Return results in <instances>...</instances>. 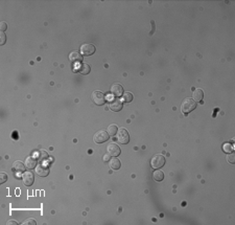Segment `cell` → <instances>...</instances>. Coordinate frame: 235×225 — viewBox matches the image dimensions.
Segmentation results:
<instances>
[{
  "instance_id": "6da1fadb",
  "label": "cell",
  "mask_w": 235,
  "mask_h": 225,
  "mask_svg": "<svg viewBox=\"0 0 235 225\" xmlns=\"http://www.w3.org/2000/svg\"><path fill=\"white\" fill-rule=\"evenodd\" d=\"M196 107V102L194 101L193 98H185L184 101L182 102V105H181V110H182V113L188 114L191 111H193Z\"/></svg>"
},
{
  "instance_id": "7a4b0ae2",
  "label": "cell",
  "mask_w": 235,
  "mask_h": 225,
  "mask_svg": "<svg viewBox=\"0 0 235 225\" xmlns=\"http://www.w3.org/2000/svg\"><path fill=\"white\" fill-rule=\"evenodd\" d=\"M164 164H165V158L162 155H160V154L155 155L150 160V166H152L153 169H156V170L162 168Z\"/></svg>"
},
{
  "instance_id": "3957f363",
  "label": "cell",
  "mask_w": 235,
  "mask_h": 225,
  "mask_svg": "<svg viewBox=\"0 0 235 225\" xmlns=\"http://www.w3.org/2000/svg\"><path fill=\"white\" fill-rule=\"evenodd\" d=\"M109 134H108L107 131L104 130H98L93 136V140L96 142V144H104L106 142L108 139H109Z\"/></svg>"
},
{
  "instance_id": "277c9868",
  "label": "cell",
  "mask_w": 235,
  "mask_h": 225,
  "mask_svg": "<svg viewBox=\"0 0 235 225\" xmlns=\"http://www.w3.org/2000/svg\"><path fill=\"white\" fill-rule=\"evenodd\" d=\"M91 97H92V101L94 102L95 105L101 106L106 103V96H104V94L100 91H94L93 93H92Z\"/></svg>"
},
{
  "instance_id": "5b68a950",
  "label": "cell",
  "mask_w": 235,
  "mask_h": 225,
  "mask_svg": "<svg viewBox=\"0 0 235 225\" xmlns=\"http://www.w3.org/2000/svg\"><path fill=\"white\" fill-rule=\"evenodd\" d=\"M117 139H118V141H119L120 144H126L128 141H130V135H128V132L126 131L124 128L118 129Z\"/></svg>"
},
{
  "instance_id": "8992f818",
  "label": "cell",
  "mask_w": 235,
  "mask_h": 225,
  "mask_svg": "<svg viewBox=\"0 0 235 225\" xmlns=\"http://www.w3.org/2000/svg\"><path fill=\"white\" fill-rule=\"evenodd\" d=\"M109 107H110V109H111L112 111H114V112H119L120 110L122 109L123 105H122V102L120 101L119 98L114 97V98H111V100H109Z\"/></svg>"
},
{
  "instance_id": "52a82bcc",
  "label": "cell",
  "mask_w": 235,
  "mask_h": 225,
  "mask_svg": "<svg viewBox=\"0 0 235 225\" xmlns=\"http://www.w3.org/2000/svg\"><path fill=\"white\" fill-rule=\"evenodd\" d=\"M22 180H23L24 185L31 186V185H33L34 181H35V175H34L33 172H23Z\"/></svg>"
},
{
  "instance_id": "ba28073f",
  "label": "cell",
  "mask_w": 235,
  "mask_h": 225,
  "mask_svg": "<svg viewBox=\"0 0 235 225\" xmlns=\"http://www.w3.org/2000/svg\"><path fill=\"white\" fill-rule=\"evenodd\" d=\"M81 53L83 56H91L95 53V46L93 44H84L81 47Z\"/></svg>"
},
{
  "instance_id": "9c48e42d",
  "label": "cell",
  "mask_w": 235,
  "mask_h": 225,
  "mask_svg": "<svg viewBox=\"0 0 235 225\" xmlns=\"http://www.w3.org/2000/svg\"><path fill=\"white\" fill-rule=\"evenodd\" d=\"M111 93L114 97L119 98L120 96L123 95V88H122V86L120 84H114V85H112Z\"/></svg>"
},
{
  "instance_id": "30bf717a",
  "label": "cell",
  "mask_w": 235,
  "mask_h": 225,
  "mask_svg": "<svg viewBox=\"0 0 235 225\" xmlns=\"http://www.w3.org/2000/svg\"><path fill=\"white\" fill-rule=\"evenodd\" d=\"M36 173H37L39 176H41V177H46V176L49 174V169H48L47 166L41 163V164H39V166H36Z\"/></svg>"
},
{
  "instance_id": "8fae6325",
  "label": "cell",
  "mask_w": 235,
  "mask_h": 225,
  "mask_svg": "<svg viewBox=\"0 0 235 225\" xmlns=\"http://www.w3.org/2000/svg\"><path fill=\"white\" fill-rule=\"evenodd\" d=\"M107 150H108V153H109L111 156H114V157L120 155V152H121L120 148L116 144H109V146H108V148H107Z\"/></svg>"
},
{
  "instance_id": "7c38bea8",
  "label": "cell",
  "mask_w": 235,
  "mask_h": 225,
  "mask_svg": "<svg viewBox=\"0 0 235 225\" xmlns=\"http://www.w3.org/2000/svg\"><path fill=\"white\" fill-rule=\"evenodd\" d=\"M69 60L72 63H78V62L83 61V56L80 55L77 51H72L69 56Z\"/></svg>"
},
{
  "instance_id": "4fadbf2b",
  "label": "cell",
  "mask_w": 235,
  "mask_h": 225,
  "mask_svg": "<svg viewBox=\"0 0 235 225\" xmlns=\"http://www.w3.org/2000/svg\"><path fill=\"white\" fill-rule=\"evenodd\" d=\"M25 166L29 170H33V169H35L37 166V159L35 157H31H31H27L25 161Z\"/></svg>"
},
{
  "instance_id": "5bb4252c",
  "label": "cell",
  "mask_w": 235,
  "mask_h": 225,
  "mask_svg": "<svg viewBox=\"0 0 235 225\" xmlns=\"http://www.w3.org/2000/svg\"><path fill=\"white\" fill-rule=\"evenodd\" d=\"M204 97V91L200 88H196L193 91V100L196 102H202Z\"/></svg>"
},
{
  "instance_id": "9a60e30c",
  "label": "cell",
  "mask_w": 235,
  "mask_h": 225,
  "mask_svg": "<svg viewBox=\"0 0 235 225\" xmlns=\"http://www.w3.org/2000/svg\"><path fill=\"white\" fill-rule=\"evenodd\" d=\"M153 178H154L155 181L157 182H161L164 179V173L160 170H156L153 174Z\"/></svg>"
},
{
  "instance_id": "2e32d148",
  "label": "cell",
  "mask_w": 235,
  "mask_h": 225,
  "mask_svg": "<svg viewBox=\"0 0 235 225\" xmlns=\"http://www.w3.org/2000/svg\"><path fill=\"white\" fill-rule=\"evenodd\" d=\"M90 70H91V68H90L89 64L87 63H82L80 65V67H78V71L81 72L82 74H88L90 72Z\"/></svg>"
},
{
  "instance_id": "e0dca14e",
  "label": "cell",
  "mask_w": 235,
  "mask_h": 225,
  "mask_svg": "<svg viewBox=\"0 0 235 225\" xmlns=\"http://www.w3.org/2000/svg\"><path fill=\"white\" fill-rule=\"evenodd\" d=\"M110 166H111L113 170H118V169H120V166H121V162H120V160L118 159V158L114 157L113 159L110 160Z\"/></svg>"
},
{
  "instance_id": "ac0fdd59",
  "label": "cell",
  "mask_w": 235,
  "mask_h": 225,
  "mask_svg": "<svg viewBox=\"0 0 235 225\" xmlns=\"http://www.w3.org/2000/svg\"><path fill=\"white\" fill-rule=\"evenodd\" d=\"M25 168L26 166L23 163V162L21 161H15V163H14V170H16L17 172H25Z\"/></svg>"
},
{
  "instance_id": "d6986e66",
  "label": "cell",
  "mask_w": 235,
  "mask_h": 225,
  "mask_svg": "<svg viewBox=\"0 0 235 225\" xmlns=\"http://www.w3.org/2000/svg\"><path fill=\"white\" fill-rule=\"evenodd\" d=\"M118 132V127L116 126V125H110L109 127H108V134L111 136L115 135V134H117Z\"/></svg>"
},
{
  "instance_id": "ffe728a7",
  "label": "cell",
  "mask_w": 235,
  "mask_h": 225,
  "mask_svg": "<svg viewBox=\"0 0 235 225\" xmlns=\"http://www.w3.org/2000/svg\"><path fill=\"white\" fill-rule=\"evenodd\" d=\"M122 100H123V102H126V103H131V102L133 101V94L131 93V92H126V93H123V95H122Z\"/></svg>"
},
{
  "instance_id": "44dd1931",
  "label": "cell",
  "mask_w": 235,
  "mask_h": 225,
  "mask_svg": "<svg viewBox=\"0 0 235 225\" xmlns=\"http://www.w3.org/2000/svg\"><path fill=\"white\" fill-rule=\"evenodd\" d=\"M233 146L231 144H229V142H226V144H224V146H223V150H224L225 153H232L233 152Z\"/></svg>"
},
{
  "instance_id": "7402d4cb",
  "label": "cell",
  "mask_w": 235,
  "mask_h": 225,
  "mask_svg": "<svg viewBox=\"0 0 235 225\" xmlns=\"http://www.w3.org/2000/svg\"><path fill=\"white\" fill-rule=\"evenodd\" d=\"M38 158H39V160L40 161H43V160H45V159H47L48 158V155H47V153H46L45 151H39L38 152Z\"/></svg>"
},
{
  "instance_id": "603a6c76",
  "label": "cell",
  "mask_w": 235,
  "mask_h": 225,
  "mask_svg": "<svg viewBox=\"0 0 235 225\" xmlns=\"http://www.w3.org/2000/svg\"><path fill=\"white\" fill-rule=\"evenodd\" d=\"M5 42H7V36L3 32H1L0 33V44L3 45V44H5Z\"/></svg>"
},
{
  "instance_id": "cb8c5ba5",
  "label": "cell",
  "mask_w": 235,
  "mask_h": 225,
  "mask_svg": "<svg viewBox=\"0 0 235 225\" xmlns=\"http://www.w3.org/2000/svg\"><path fill=\"white\" fill-rule=\"evenodd\" d=\"M227 161H228L229 163H231V164H234L235 155H233V154H231V153H230V155H227Z\"/></svg>"
},
{
  "instance_id": "d4e9b609",
  "label": "cell",
  "mask_w": 235,
  "mask_h": 225,
  "mask_svg": "<svg viewBox=\"0 0 235 225\" xmlns=\"http://www.w3.org/2000/svg\"><path fill=\"white\" fill-rule=\"evenodd\" d=\"M7 175L5 173H1V175H0V183H4V182H7Z\"/></svg>"
},
{
  "instance_id": "484cf974",
  "label": "cell",
  "mask_w": 235,
  "mask_h": 225,
  "mask_svg": "<svg viewBox=\"0 0 235 225\" xmlns=\"http://www.w3.org/2000/svg\"><path fill=\"white\" fill-rule=\"evenodd\" d=\"M23 224H24V225H27V224L36 225V224H37V222H36L35 219H27V220H26V221H24Z\"/></svg>"
},
{
  "instance_id": "4316f807",
  "label": "cell",
  "mask_w": 235,
  "mask_h": 225,
  "mask_svg": "<svg viewBox=\"0 0 235 225\" xmlns=\"http://www.w3.org/2000/svg\"><path fill=\"white\" fill-rule=\"evenodd\" d=\"M7 29V22L2 21V22H1V23H0V29H1V32H4Z\"/></svg>"
},
{
  "instance_id": "83f0119b",
  "label": "cell",
  "mask_w": 235,
  "mask_h": 225,
  "mask_svg": "<svg viewBox=\"0 0 235 225\" xmlns=\"http://www.w3.org/2000/svg\"><path fill=\"white\" fill-rule=\"evenodd\" d=\"M12 137H13V139H14V140L19 139V134H18V132H17V131H14V132H13V135H12Z\"/></svg>"
},
{
  "instance_id": "f1b7e54d",
  "label": "cell",
  "mask_w": 235,
  "mask_h": 225,
  "mask_svg": "<svg viewBox=\"0 0 235 225\" xmlns=\"http://www.w3.org/2000/svg\"><path fill=\"white\" fill-rule=\"evenodd\" d=\"M110 156H111V155H110L109 153H108V154H106V155L104 156V162H108V161H110Z\"/></svg>"
},
{
  "instance_id": "f546056e",
  "label": "cell",
  "mask_w": 235,
  "mask_h": 225,
  "mask_svg": "<svg viewBox=\"0 0 235 225\" xmlns=\"http://www.w3.org/2000/svg\"><path fill=\"white\" fill-rule=\"evenodd\" d=\"M7 224H9H9H15L16 225V224H17V222H16V221H9V222H7Z\"/></svg>"
},
{
  "instance_id": "4dcf8cb0",
  "label": "cell",
  "mask_w": 235,
  "mask_h": 225,
  "mask_svg": "<svg viewBox=\"0 0 235 225\" xmlns=\"http://www.w3.org/2000/svg\"><path fill=\"white\" fill-rule=\"evenodd\" d=\"M16 177H21V174H20V172H18V173H16Z\"/></svg>"
},
{
  "instance_id": "1f68e13d",
  "label": "cell",
  "mask_w": 235,
  "mask_h": 225,
  "mask_svg": "<svg viewBox=\"0 0 235 225\" xmlns=\"http://www.w3.org/2000/svg\"><path fill=\"white\" fill-rule=\"evenodd\" d=\"M16 195H20V190H17V191H16Z\"/></svg>"
}]
</instances>
